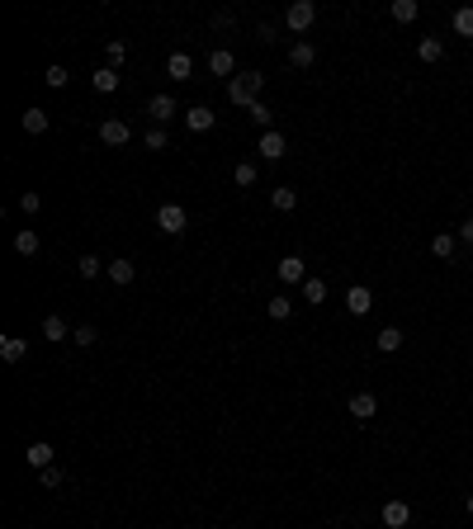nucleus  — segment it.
<instances>
[{"mask_svg":"<svg viewBox=\"0 0 473 529\" xmlns=\"http://www.w3.org/2000/svg\"><path fill=\"white\" fill-rule=\"evenodd\" d=\"M261 85H265V76H261V71L232 76V80H227V99H232V104H241V109H251L256 99H261Z\"/></svg>","mask_w":473,"mask_h":529,"instance_id":"1","label":"nucleus"},{"mask_svg":"<svg viewBox=\"0 0 473 529\" xmlns=\"http://www.w3.org/2000/svg\"><path fill=\"white\" fill-rule=\"evenodd\" d=\"M317 19V5L313 0H294L289 10H284V24H289V33H308Z\"/></svg>","mask_w":473,"mask_h":529,"instance_id":"2","label":"nucleus"},{"mask_svg":"<svg viewBox=\"0 0 473 529\" xmlns=\"http://www.w3.org/2000/svg\"><path fill=\"white\" fill-rule=\"evenodd\" d=\"M157 227L166 236H185V227H189L185 208H180V203H161V208H157Z\"/></svg>","mask_w":473,"mask_h":529,"instance_id":"3","label":"nucleus"},{"mask_svg":"<svg viewBox=\"0 0 473 529\" xmlns=\"http://www.w3.org/2000/svg\"><path fill=\"white\" fill-rule=\"evenodd\" d=\"M275 274H280L284 284H308V264H303V255H284V260L275 264Z\"/></svg>","mask_w":473,"mask_h":529,"instance_id":"4","label":"nucleus"},{"mask_svg":"<svg viewBox=\"0 0 473 529\" xmlns=\"http://www.w3.org/2000/svg\"><path fill=\"white\" fill-rule=\"evenodd\" d=\"M128 138H133V128H128L124 118H104V123H100V142H104V147H124Z\"/></svg>","mask_w":473,"mask_h":529,"instance_id":"5","label":"nucleus"},{"mask_svg":"<svg viewBox=\"0 0 473 529\" xmlns=\"http://www.w3.org/2000/svg\"><path fill=\"white\" fill-rule=\"evenodd\" d=\"M256 152L265 156V161H280V156L289 152V138H284V133H275V128H270V133H261V142H256Z\"/></svg>","mask_w":473,"mask_h":529,"instance_id":"6","label":"nucleus"},{"mask_svg":"<svg viewBox=\"0 0 473 529\" xmlns=\"http://www.w3.org/2000/svg\"><path fill=\"white\" fill-rule=\"evenodd\" d=\"M147 114H152L157 123H171L180 109H175V99H171V95H152V99H147Z\"/></svg>","mask_w":473,"mask_h":529,"instance_id":"7","label":"nucleus"},{"mask_svg":"<svg viewBox=\"0 0 473 529\" xmlns=\"http://www.w3.org/2000/svg\"><path fill=\"white\" fill-rule=\"evenodd\" d=\"M412 520V506L407 501H383V525L388 529H402Z\"/></svg>","mask_w":473,"mask_h":529,"instance_id":"8","label":"nucleus"},{"mask_svg":"<svg viewBox=\"0 0 473 529\" xmlns=\"http://www.w3.org/2000/svg\"><path fill=\"white\" fill-rule=\"evenodd\" d=\"M185 128H189V133H208V128H213V109H208V104L185 109Z\"/></svg>","mask_w":473,"mask_h":529,"instance_id":"9","label":"nucleus"},{"mask_svg":"<svg viewBox=\"0 0 473 529\" xmlns=\"http://www.w3.org/2000/svg\"><path fill=\"white\" fill-rule=\"evenodd\" d=\"M208 71H213V76H227V80H232V71H236V57L227 52V47H213V57H208Z\"/></svg>","mask_w":473,"mask_h":529,"instance_id":"10","label":"nucleus"},{"mask_svg":"<svg viewBox=\"0 0 473 529\" xmlns=\"http://www.w3.org/2000/svg\"><path fill=\"white\" fill-rule=\"evenodd\" d=\"M369 308H374V298H369V288H360V284H355V288L346 293V312H350V317H364Z\"/></svg>","mask_w":473,"mask_h":529,"instance_id":"11","label":"nucleus"},{"mask_svg":"<svg viewBox=\"0 0 473 529\" xmlns=\"http://www.w3.org/2000/svg\"><path fill=\"white\" fill-rule=\"evenodd\" d=\"M166 76H171V80H189V76H194V62H189V52H171V62H166Z\"/></svg>","mask_w":473,"mask_h":529,"instance_id":"12","label":"nucleus"},{"mask_svg":"<svg viewBox=\"0 0 473 529\" xmlns=\"http://www.w3.org/2000/svg\"><path fill=\"white\" fill-rule=\"evenodd\" d=\"M374 411H378L374 392H355V397H350V416H355V420H369Z\"/></svg>","mask_w":473,"mask_h":529,"instance_id":"13","label":"nucleus"},{"mask_svg":"<svg viewBox=\"0 0 473 529\" xmlns=\"http://www.w3.org/2000/svg\"><path fill=\"white\" fill-rule=\"evenodd\" d=\"M24 355H29V341H19V336H5V341H0V359H5V364H19Z\"/></svg>","mask_w":473,"mask_h":529,"instance_id":"14","label":"nucleus"},{"mask_svg":"<svg viewBox=\"0 0 473 529\" xmlns=\"http://www.w3.org/2000/svg\"><path fill=\"white\" fill-rule=\"evenodd\" d=\"M29 468H38V473L52 468V444H47V439H33L29 444Z\"/></svg>","mask_w":473,"mask_h":529,"instance_id":"15","label":"nucleus"},{"mask_svg":"<svg viewBox=\"0 0 473 529\" xmlns=\"http://www.w3.org/2000/svg\"><path fill=\"white\" fill-rule=\"evenodd\" d=\"M270 203H275L280 213H294V208H299V189H294V185H280L275 194H270Z\"/></svg>","mask_w":473,"mask_h":529,"instance_id":"16","label":"nucleus"},{"mask_svg":"<svg viewBox=\"0 0 473 529\" xmlns=\"http://www.w3.org/2000/svg\"><path fill=\"white\" fill-rule=\"evenodd\" d=\"M109 279L119 284V288H124V284H133V279H138V264H133V260H109Z\"/></svg>","mask_w":473,"mask_h":529,"instance_id":"17","label":"nucleus"},{"mask_svg":"<svg viewBox=\"0 0 473 529\" xmlns=\"http://www.w3.org/2000/svg\"><path fill=\"white\" fill-rule=\"evenodd\" d=\"M90 85L100 95H109V90H119V71H114V66H100V71H95L90 76Z\"/></svg>","mask_w":473,"mask_h":529,"instance_id":"18","label":"nucleus"},{"mask_svg":"<svg viewBox=\"0 0 473 529\" xmlns=\"http://www.w3.org/2000/svg\"><path fill=\"white\" fill-rule=\"evenodd\" d=\"M378 350H383V355H393V350H402V331H397V327H383V331H378Z\"/></svg>","mask_w":473,"mask_h":529,"instance_id":"19","label":"nucleus"},{"mask_svg":"<svg viewBox=\"0 0 473 529\" xmlns=\"http://www.w3.org/2000/svg\"><path fill=\"white\" fill-rule=\"evenodd\" d=\"M313 62H317L313 43H294V47H289V66H313Z\"/></svg>","mask_w":473,"mask_h":529,"instance_id":"20","label":"nucleus"},{"mask_svg":"<svg viewBox=\"0 0 473 529\" xmlns=\"http://www.w3.org/2000/svg\"><path fill=\"white\" fill-rule=\"evenodd\" d=\"M38 246H43V241H38V232H33V227H24V232L15 236V250H19V255H38Z\"/></svg>","mask_w":473,"mask_h":529,"instance_id":"21","label":"nucleus"},{"mask_svg":"<svg viewBox=\"0 0 473 529\" xmlns=\"http://www.w3.org/2000/svg\"><path fill=\"white\" fill-rule=\"evenodd\" d=\"M417 15H421V5H417V0H393V19H397V24H412Z\"/></svg>","mask_w":473,"mask_h":529,"instance_id":"22","label":"nucleus"},{"mask_svg":"<svg viewBox=\"0 0 473 529\" xmlns=\"http://www.w3.org/2000/svg\"><path fill=\"white\" fill-rule=\"evenodd\" d=\"M19 123H24V133H33V138H38V133H47V114H43V109H29Z\"/></svg>","mask_w":473,"mask_h":529,"instance_id":"23","label":"nucleus"},{"mask_svg":"<svg viewBox=\"0 0 473 529\" xmlns=\"http://www.w3.org/2000/svg\"><path fill=\"white\" fill-rule=\"evenodd\" d=\"M417 52H421V62H441V57H445V43H441V38H421V47H417Z\"/></svg>","mask_w":473,"mask_h":529,"instance_id":"24","label":"nucleus"},{"mask_svg":"<svg viewBox=\"0 0 473 529\" xmlns=\"http://www.w3.org/2000/svg\"><path fill=\"white\" fill-rule=\"evenodd\" d=\"M76 269L85 274V279H100V269H109V264L100 260V255H80V260H76Z\"/></svg>","mask_w":473,"mask_h":529,"instance_id":"25","label":"nucleus"},{"mask_svg":"<svg viewBox=\"0 0 473 529\" xmlns=\"http://www.w3.org/2000/svg\"><path fill=\"white\" fill-rule=\"evenodd\" d=\"M142 147H147V152H166V128H147V133H142Z\"/></svg>","mask_w":473,"mask_h":529,"instance_id":"26","label":"nucleus"},{"mask_svg":"<svg viewBox=\"0 0 473 529\" xmlns=\"http://www.w3.org/2000/svg\"><path fill=\"white\" fill-rule=\"evenodd\" d=\"M43 336L47 341H66V322L62 317H43Z\"/></svg>","mask_w":473,"mask_h":529,"instance_id":"27","label":"nucleus"},{"mask_svg":"<svg viewBox=\"0 0 473 529\" xmlns=\"http://www.w3.org/2000/svg\"><path fill=\"white\" fill-rule=\"evenodd\" d=\"M455 246H459V241H455V236H450V232H441V236H436V241H431V250H436L441 260H450V255H455Z\"/></svg>","mask_w":473,"mask_h":529,"instance_id":"28","label":"nucleus"},{"mask_svg":"<svg viewBox=\"0 0 473 529\" xmlns=\"http://www.w3.org/2000/svg\"><path fill=\"white\" fill-rule=\"evenodd\" d=\"M71 341H76V345H80V350H90V345H95V341H100V331H95V327H90V322H85V327H76V331H71Z\"/></svg>","mask_w":473,"mask_h":529,"instance_id":"29","label":"nucleus"},{"mask_svg":"<svg viewBox=\"0 0 473 529\" xmlns=\"http://www.w3.org/2000/svg\"><path fill=\"white\" fill-rule=\"evenodd\" d=\"M455 29L464 33V38H473V5H464V10H455Z\"/></svg>","mask_w":473,"mask_h":529,"instance_id":"30","label":"nucleus"},{"mask_svg":"<svg viewBox=\"0 0 473 529\" xmlns=\"http://www.w3.org/2000/svg\"><path fill=\"white\" fill-rule=\"evenodd\" d=\"M232 180H236L241 189H251V185H256V166H251V161H241V166L232 171Z\"/></svg>","mask_w":473,"mask_h":529,"instance_id":"31","label":"nucleus"},{"mask_svg":"<svg viewBox=\"0 0 473 529\" xmlns=\"http://www.w3.org/2000/svg\"><path fill=\"white\" fill-rule=\"evenodd\" d=\"M246 114H251V123H256V128H265V133H270V118H275V114H270L265 104H261V99H256V104H251Z\"/></svg>","mask_w":473,"mask_h":529,"instance_id":"32","label":"nucleus"},{"mask_svg":"<svg viewBox=\"0 0 473 529\" xmlns=\"http://www.w3.org/2000/svg\"><path fill=\"white\" fill-rule=\"evenodd\" d=\"M289 312H294V303H289V298H270V317H275V322H284V317H289Z\"/></svg>","mask_w":473,"mask_h":529,"instance_id":"33","label":"nucleus"},{"mask_svg":"<svg viewBox=\"0 0 473 529\" xmlns=\"http://www.w3.org/2000/svg\"><path fill=\"white\" fill-rule=\"evenodd\" d=\"M303 298H308V303H322V298H327V284H322V279H308V284H303Z\"/></svg>","mask_w":473,"mask_h":529,"instance_id":"34","label":"nucleus"},{"mask_svg":"<svg viewBox=\"0 0 473 529\" xmlns=\"http://www.w3.org/2000/svg\"><path fill=\"white\" fill-rule=\"evenodd\" d=\"M47 85H52V90H62V85H66V80H71V76H66V66H47Z\"/></svg>","mask_w":473,"mask_h":529,"instance_id":"35","label":"nucleus"},{"mask_svg":"<svg viewBox=\"0 0 473 529\" xmlns=\"http://www.w3.org/2000/svg\"><path fill=\"white\" fill-rule=\"evenodd\" d=\"M19 208H24V213H38V208H43V199H38V194H33V189H24V194H19Z\"/></svg>","mask_w":473,"mask_h":529,"instance_id":"36","label":"nucleus"},{"mask_svg":"<svg viewBox=\"0 0 473 529\" xmlns=\"http://www.w3.org/2000/svg\"><path fill=\"white\" fill-rule=\"evenodd\" d=\"M38 482H43V487H62V468H43V473H38Z\"/></svg>","mask_w":473,"mask_h":529,"instance_id":"37","label":"nucleus"},{"mask_svg":"<svg viewBox=\"0 0 473 529\" xmlns=\"http://www.w3.org/2000/svg\"><path fill=\"white\" fill-rule=\"evenodd\" d=\"M104 57H109V66H119V62L128 57V47H124V43H109V47H104Z\"/></svg>","mask_w":473,"mask_h":529,"instance_id":"38","label":"nucleus"},{"mask_svg":"<svg viewBox=\"0 0 473 529\" xmlns=\"http://www.w3.org/2000/svg\"><path fill=\"white\" fill-rule=\"evenodd\" d=\"M459 236H464V241H473V218H469V222H459Z\"/></svg>","mask_w":473,"mask_h":529,"instance_id":"39","label":"nucleus"},{"mask_svg":"<svg viewBox=\"0 0 473 529\" xmlns=\"http://www.w3.org/2000/svg\"><path fill=\"white\" fill-rule=\"evenodd\" d=\"M469 515H473V497H469Z\"/></svg>","mask_w":473,"mask_h":529,"instance_id":"40","label":"nucleus"}]
</instances>
